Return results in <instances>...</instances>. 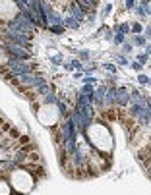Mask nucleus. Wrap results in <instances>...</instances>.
<instances>
[{
  "label": "nucleus",
  "mask_w": 151,
  "mask_h": 195,
  "mask_svg": "<svg viewBox=\"0 0 151 195\" xmlns=\"http://www.w3.org/2000/svg\"><path fill=\"white\" fill-rule=\"evenodd\" d=\"M105 68H107V70H109L111 74H114V72H116V66H112V64H107Z\"/></svg>",
  "instance_id": "obj_11"
},
{
  "label": "nucleus",
  "mask_w": 151,
  "mask_h": 195,
  "mask_svg": "<svg viewBox=\"0 0 151 195\" xmlns=\"http://www.w3.org/2000/svg\"><path fill=\"white\" fill-rule=\"evenodd\" d=\"M139 83H142V85H147V83H149L147 75H139Z\"/></svg>",
  "instance_id": "obj_9"
},
{
  "label": "nucleus",
  "mask_w": 151,
  "mask_h": 195,
  "mask_svg": "<svg viewBox=\"0 0 151 195\" xmlns=\"http://www.w3.org/2000/svg\"><path fill=\"white\" fill-rule=\"evenodd\" d=\"M134 44H138V47H139V44H145V39H143L142 35H138V37L134 39Z\"/></svg>",
  "instance_id": "obj_8"
},
{
  "label": "nucleus",
  "mask_w": 151,
  "mask_h": 195,
  "mask_svg": "<svg viewBox=\"0 0 151 195\" xmlns=\"http://www.w3.org/2000/svg\"><path fill=\"white\" fill-rule=\"evenodd\" d=\"M10 183L19 193H27L33 187V178L27 170H12L10 172Z\"/></svg>",
  "instance_id": "obj_1"
},
{
  "label": "nucleus",
  "mask_w": 151,
  "mask_h": 195,
  "mask_svg": "<svg viewBox=\"0 0 151 195\" xmlns=\"http://www.w3.org/2000/svg\"><path fill=\"white\" fill-rule=\"evenodd\" d=\"M132 31H134V33H139V31H142V25H139V23H136V25L132 27Z\"/></svg>",
  "instance_id": "obj_14"
},
{
  "label": "nucleus",
  "mask_w": 151,
  "mask_h": 195,
  "mask_svg": "<svg viewBox=\"0 0 151 195\" xmlns=\"http://www.w3.org/2000/svg\"><path fill=\"white\" fill-rule=\"evenodd\" d=\"M114 41H116V43H124V33H118V35L114 37Z\"/></svg>",
  "instance_id": "obj_10"
},
{
  "label": "nucleus",
  "mask_w": 151,
  "mask_h": 195,
  "mask_svg": "<svg viewBox=\"0 0 151 195\" xmlns=\"http://www.w3.org/2000/svg\"><path fill=\"white\" fill-rule=\"evenodd\" d=\"M62 23H64V25H68V27H74V29H76V27H79L78 19H74V18H68L66 21H62Z\"/></svg>",
  "instance_id": "obj_6"
},
{
  "label": "nucleus",
  "mask_w": 151,
  "mask_h": 195,
  "mask_svg": "<svg viewBox=\"0 0 151 195\" xmlns=\"http://www.w3.org/2000/svg\"><path fill=\"white\" fill-rule=\"evenodd\" d=\"M49 29H51L52 33H62V31H64L62 27H49Z\"/></svg>",
  "instance_id": "obj_13"
},
{
  "label": "nucleus",
  "mask_w": 151,
  "mask_h": 195,
  "mask_svg": "<svg viewBox=\"0 0 151 195\" xmlns=\"http://www.w3.org/2000/svg\"><path fill=\"white\" fill-rule=\"evenodd\" d=\"M6 68H8L12 77H18V75H23V74L31 72V64H25V60H16V58H10Z\"/></svg>",
  "instance_id": "obj_2"
},
{
  "label": "nucleus",
  "mask_w": 151,
  "mask_h": 195,
  "mask_svg": "<svg viewBox=\"0 0 151 195\" xmlns=\"http://www.w3.org/2000/svg\"><path fill=\"white\" fill-rule=\"evenodd\" d=\"M78 2H79V6L84 8L85 12H87L89 8H95L97 6V0H78Z\"/></svg>",
  "instance_id": "obj_4"
},
{
  "label": "nucleus",
  "mask_w": 151,
  "mask_h": 195,
  "mask_svg": "<svg viewBox=\"0 0 151 195\" xmlns=\"http://www.w3.org/2000/svg\"><path fill=\"white\" fill-rule=\"evenodd\" d=\"M138 60H139V64H143V62L147 60V52H145L143 56H142V54H139V58H138Z\"/></svg>",
  "instance_id": "obj_12"
},
{
  "label": "nucleus",
  "mask_w": 151,
  "mask_h": 195,
  "mask_svg": "<svg viewBox=\"0 0 151 195\" xmlns=\"http://www.w3.org/2000/svg\"><path fill=\"white\" fill-rule=\"evenodd\" d=\"M134 6V0H126V8H132Z\"/></svg>",
  "instance_id": "obj_15"
},
{
  "label": "nucleus",
  "mask_w": 151,
  "mask_h": 195,
  "mask_svg": "<svg viewBox=\"0 0 151 195\" xmlns=\"http://www.w3.org/2000/svg\"><path fill=\"white\" fill-rule=\"evenodd\" d=\"M81 93H84V95H93V87L87 83V85L84 87V91H81Z\"/></svg>",
  "instance_id": "obj_7"
},
{
  "label": "nucleus",
  "mask_w": 151,
  "mask_h": 195,
  "mask_svg": "<svg viewBox=\"0 0 151 195\" xmlns=\"http://www.w3.org/2000/svg\"><path fill=\"white\" fill-rule=\"evenodd\" d=\"M0 195H10V186L6 180H0Z\"/></svg>",
  "instance_id": "obj_5"
},
{
  "label": "nucleus",
  "mask_w": 151,
  "mask_h": 195,
  "mask_svg": "<svg viewBox=\"0 0 151 195\" xmlns=\"http://www.w3.org/2000/svg\"><path fill=\"white\" fill-rule=\"evenodd\" d=\"M114 102L118 106H126L128 102H130V93H128L126 89H116V93H114Z\"/></svg>",
  "instance_id": "obj_3"
}]
</instances>
